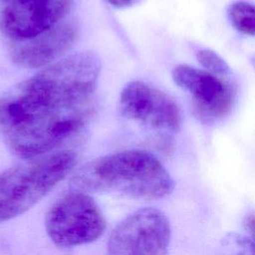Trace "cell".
<instances>
[{"label": "cell", "mask_w": 255, "mask_h": 255, "mask_svg": "<svg viewBox=\"0 0 255 255\" xmlns=\"http://www.w3.org/2000/svg\"><path fill=\"white\" fill-rule=\"evenodd\" d=\"M101 61L92 52H80L49 65L19 83L0 98V126L7 128L34 115L93 100Z\"/></svg>", "instance_id": "cell-1"}, {"label": "cell", "mask_w": 255, "mask_h": 255, "mask_svg": "<svg viewBox=\"0 0 255 255\" xmlns=\"http://www.w3.org/2000/svg\"><path fill=\"white\" fill-rule=\"evenodd\" d=\"M72 184L82 191L115 192L138 199H159L170 194L174 181L151 153L125 150L93 159L76 170Z\"/></svg>", "instance_id": "cell-2"}, {"label": "cell", "mask_w": 255, "mask_h": 255, "mask_svg": "<svg viewBox=\"0 0 255 255\" xmlns=\"http://www.w3.org/2000/svg\"><path fill=\"white\" fill-rule=\"evenodd\" d=\"M74 151L62 150L29 158L0 173V222L26 212L73 169Z\"/></svg>", "instance_id": "cell-3"}, {"label": "cell", "mask_w": 255, "mask_h": 255, "mask_svg": "<svg viewBox=\"0 0 255 255\" xmlns=\"http://www.w3.org/2000/svg\"><path fill=\"white\" fill-rule=\"evenodd\" d=\"M94 100L76 106L41 112L7 128L4 136L10 150L22 158L48 153L77 132L92 117Z\"/></svg>", "instance_id": "cell-4"}, {"label": "cell", "mask_w": 255, "mask_h": 255, "mask_svg": "<svg viewBox=\"0 0 255 255\" xmlns=\"http://www.w3.org/2000/svg\"><path fill=\"white\" fill-rule=\"evenodd\" d=\"M106 225V218L97 202L82 190L59 198L45 217L48 236L62 248L96 241L104 234Z\"/></svg>", "instance_id": "cell-5"}, {"label": "cell", "mask_w": 255, "mask_h": 255, "mask_svg": "<svg viewBox=\"0 0 255 255\" xmlns=\"http://www.w3.org/2000/svg\"><path fill=\"white\" fill-rule=\"evenodd\" d=\"M171 228L165 214L153 207L140 208L112 231L108 255H166Z\"/></svg>", "instance_id": "cell-6"}, {"label": "cell", "mask_w": 255, "mask_h": 255, "mask_svg": "<svg viewBox=\"0 0 255 255\" xmlns=\"http://www.w3.org/2000/svg\"><path fill=\"white\" fill-rule=\"evenodd\" d=\"M174 83L192 96L195 118L203 124H214L231 110L235 89L223 77L188 65H178L172 71Z\"/></svg>", "instance_id": "cell-7"}, {"label": "cell", "mask_w": 255, "mask_h": 255, "mask_svg": "<svg viewBox=\"0 0 255 255\" xmlns=\"http://www.w3.org/2000/svg\"><path fill=\"white\" fill-rule=\"evenodd\" d=\"M72 0H0V30L13 41L36 37L63 21Z\"/></svg>", "instance_id": "cell-8"}, {"label": "cell", "mask_w": 255, "mask_h": 255, "mask_svg": "<svg viewBox=\"0 0 255 255\" xmlns=\"http://www.w3.org/2000/svg\"><path fill=\"white\" fill-rule=\"evenodd\" d=\"M124 117L147 128L176 131L180 114L175 102L164 92L142 81L128 83L120 96Z\"/></svg>", "instance_id": "cell-9"}, {"label": "cell", "mask_w": 255, "mask_h": 255, "mask_svg": "<svg viewBox=\"0 0 255 255\" xmlns=\"http://www.w3.org/2000/svg\"><path fill=\"white\" fill-rule=\"evenodd\" d=\"M78 29L72 21H61L56 26L31 39L15 41L13 62L24 68H41L53 64L76 43Z\"/></svg>", "instance_id": "cell-10"}, {"label": "cell", "mask_w": 255, "mask_h": 255, "mask_svg": "<svg viewBox=\"0 0 255 255\" xmlns=\"http://www.w3.org/2000/svg\"><path fill=\"white\" fill-rule=\"evenodd\" d=\"M228 13L236 30L245 35L255 36V5L237 1L230 5Z\"/></svg>", "instance_id": "cell-11"}, {"label": "cell", "mask_w": 255, "mask_h": 255, "mask_svg": "<svg viewBox=\"0 0 255 255\" xmlns=\"http://www.w3.org/2000/svg\"><path fill=\"white\" fill-rule=\"evenodd\" d=\"M196 58L199 64L205 68L207 72L219 76L225 77L229 74L230 70L226 62L214 51L209 49H202L196 53Z\"/></svg>", "instance_id": "cell-12"}, {"label": "cell", "mask_w": 255, "mask_h": 255, "mask_svg": "<svg viewBox=\"0 0 255 255\" xmlns=\"http://www.w3.org/2000/svg\"><path fill=\"white\" fill-rule=\"evenodd\" d=\"M225 245L231 250L229 255H255V243L250 237L233 233L226 238Z\"/></svg>", "instance_id": "cell-13"}, {"label": "cell", "mask_w": 255, "mask_h": 255, "mask_svg": "<svg viewBox=\"0 0 255 255\" xmlns=\"http://www.w3.org/2000/svg\"><path fill=\"white\" fill-rule=\"evenodd\" d=\"M244 227L249 232L250 238L255 243V214H249L244 219Z\"/></svg>", "instance_id": "cell-14"}, {"label": "cell", "mask_w": 255, "mask_h": 255, "mask_svg": "<svg viewBox=\"0 0 255 255\" xmlns=\"http://www.w3.org/2000/svg\"><path fill=\"white\" fill-rule=\"evenodd\" d=\"M117 8H128L136 4L139 0H107Z\"/></svg>", "instance_id": "cell-15"}, {"label": "cell", "mask_w": 255, "mask_h": 255, "mask_svg": "<svg viewBox=\"0 0 255 255\" xmlns=\"http://www.w3.org/2000/svg\"><path fill=\"white\" fill-rule=\"evenodd\" d=\"M251 62H252V64H253V66H254V68H255V57H254V58H252V60H251Z\"/></svg>", "instance_id": "cell-16"}]
</instances>
